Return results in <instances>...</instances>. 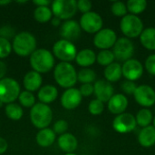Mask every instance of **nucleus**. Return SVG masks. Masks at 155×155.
Listing matches in <instances>:
<instances>
[{
  "instance_id": "obj_27",
  "label": "nucleus",
  "mask_w": 155,
  "mask_h": 155,
  "mask_svg": "<svg viewBox=\"0 0 155 155\" xmlns=\"http://www.w3.org/2000/svg\"><path fill=\"white\" fill-rule=\"evenodd\" d=\"M53 12L48 6H37L34 11V17L39 23H46L52 19Z\"/></svg>"
},
{
  "instance_id": "obj_4",
  "label": "nucleus",
  "mask_w": 155,
  "mask_h": 155,
  "mask_svg": "<svg viewBox=\"0 0 155 155\" xmlns=\"http://www.w3.org/2000/svg\"><path fill=\"white\" fill-rule=\"evenodd\" d=\"M30 119L34 126L42 130L47 128L53 120L52 109L45 104H35L30 111Z\"/></svg>"
},
{
  "instance_id": "obj_40",
  "label": "nucleus",
  "mask_w": 155,
  "mask_h": 155,
  "mask_svg": "<svg viewBox=\"0 0 155 155\" xmlns=\"http://www.w3.org/2000/svg\"><path fill=\"white\" fill-rule=\"evenodd\" d=\"M144 65H145L147 72L150 74L155 75V54H151L147 57V59L145 60Z\"/></svg>"
},
{
  "instance_id": "obj_49",
  "label": "nucleus",
  "mask_w": 155,
  "mask_h": 155,
  "mask_svg": "<svg viewBox=\"0 0 155 155\" xmlns=\"http://www.w3.org/2000/svg\"><path fill=\"white\" fill-rule=\"evenodd\" d=\"M65 155H76V154H74V153H66Z\"/></svg>"
},
{
  "instance_id": "obj_2",
  "label": "nucleus",
  "mask_w": 155,
  "mask_h": 155,
  "mask_svg": "<svg viewBox=\"0 0 155 155\" xmlns=\"http://www.w3.org/2000/svg\"><path fill=\"white\" fill-rule=\"evenodd\" d=\"M30 64L34 71L39 74H45L53 69L54 58L53 54L47 49H36L30 55Z\"/></svg>"
},
{
  "instance_id": "obj_16",
  "label": "nucleus",
  "mask_w": 155,
  "mask_h": 155,
  "mask_svg": "<svg viewBox=\"0 0 155 155\" xmlns=\"http://www.w3.org/2000/svg\"><path fill=\"white\" fill-rule=\"evenodd\" d=\"M94 94L96 99L103 103H108L114 95V87L106 80H98L94 84Z\"/></svg>"
},
{
  "instance_id": "obj_39",
  "label": "nucleus",
  "mask_w": 155,
  "mask_h": 155,
  "mask_svg": "<svg viewBox=\"0 0 155 155\" xmlns=\"http://www.w3.org/2000/svg\"><path fill=\"white\" fill-rule=\"evenodd\" d=\"M136 88H137V85L133 81L126 80L122 84V89H123L124 93H125L127 94H134Z\"/></svg>"
},
{
  "instance_id": "obj_46",
  "label": "nucleus",
  "mask_w": 155,
  "mask_h": 155,
  "mask_svg": "<svg viewBox=\"0 0 155 155\" xmlns=\"http://www.w3.org/2000/svg\"><path fill=\"white\" fill-rule=\"evenodd\" d=\"M60 23H61V19H59L58 17H54L53 19H52V25H54V26H57V25H60Z\"/></svg>"
},
{
  "instance_id": "obj_3",
  "label": "nucleus",
  "mask_w": 155,
  "mask_h": 155,
  "mask_svg": "<svg viewBox=\"0 0 155 155\" xmlns=\"http://www.w3.org/2000/svg\"><path fill=\"white\" fill-rule=\"evenodd\" d=\"M12 48L20 56L31 55L36 49L35 37L28 32H21L13 39Z\"/></svg>"
},
{
  "instance_id": "obj_43",
  "label": "nucleus",
  "mask_w": 155,
  "mask_h": 155,
  "mask_svg": "<svg viewBox=\"0 0 155 155\" xmlns=\"http://www.w3.org/2000/svg\"><path fill=\"white\" fill-rule=\"evenodd\" d=\"M7 147H8V143L6 140L0 137V154H3L4 153H5L7 150Z\"/></svg>"
},
{
  "instance_id": "obj_37",
  "label": "nucleus",
  "mask_w": 155,
  "mask_h": 155,
  "mask_svg": "<svg viewBox=\"0 0 155 155\" xmlns=\"http://www.w3.org/2000/svg\"><path fill=\"white\" fill-rule=\"evenodd\" d=\"M68 129V123L65 120H58L54 123L53 131L55 133V134H64L66 133Z\"/></svg>"
},
{
  "instance_id": "obj_7",
  "label": "nucleus",
  "mask_w": 155,
  "mask_h": 155,
  "mask_svg": "<svg viewBox=\"0 0 155 155\" xmlns=\"http://www.w3.org/2000/svg\"><path fill=\"white\" fill-rule=\"evenodd\" d=\"M52 12L55 17L63 20H70L77 11L75 0H55L52 3Z\"/></svg>"
},
{
  "instance_id": "obj_18",
  "label": "nucleus",
  "mask_w": 155,
  "mask_h": 155,
  "mask_svg": "<svg viewBox=\"0 0 155 155\" xmlns=\"http://www.w3.org/2000/svg\"><path fill=\"white\" fill-rule=\"evenodd\" d=\"M128 106V99L124 94H114L108 102V109L114 114H124Z\"/></svg>"
},
{
  "instance_id": "obj_32",
  "label": "nucleus",
  "mask_w": 155,
  "mask_h": 155,
  "mask_svg": "<svg viewBox=\"0 0 155 155\" xmlns=\"http://www.w3.org/2000/svg\"><path fill=\"white\" fill-rule=\"evenodd\" d=\"M115 59V56L111 50H102L96 55V60L99 64L104 66H108L113 64Z\"/></svg>"
},
{
  "instance_id": "obj_28",
  "label": "nucleus",
  "mask_w": 155,
  "mask_h": 155,
  "mask_svg": "<svg viewBox=\"0 0 155 155\" xmlns=\"http://www.w3.org/2000/svg\"><path fill=\"white\" fill-rule=\"evenodd\" d=\"M135 119H136L137 124L144 128V127H147L150 125V124L153 120V117L152 112L149 109L144 108V109H141L137 113Z\"/></svg>"
},
{
  "instance_id": "obj_36",
  "label": "nucleus",
  "mask_w": 155,
  "mask_h": 155,
  "mask_svg": "<svg viewBox=\"0 0 155 155\" xmlns=\"http://www.w3.org/2000/svg\"><path fill=\"white\" fill-rule=\"evenodd\" d=\"M12 49V44L9 42V40L0 37V58H5L8 56Z\"/></svg>"
},
{
  "instance_id": "obj_1",
  "label": "nucleus",
  "mask_w": 155,
  "mask_h": 155,
  "mask_svg": "<svg viewBox=\"0 0 155 155\" xmlns=\"http://www.w3.org/2000/svg\"><path fill=\"white\" fill-rule=\"evenodd\" d=\"M54 77L55 82L64 88L69 89L77 82V73L75 68L70 64L65 62L59 63L54 71Z\"/></svg>"
},
{
  "instance_id": "obj_14",
  "label": "nucleus",
  "mask_w": 155,
  "mask_h": 155,
  "mask_svg": "<svg viewBox=\"0 0 155 155\" xmlns=\"http://www.w3.org/2000/svg\"><path fill=\"white\" fill-rule=\"evenodd\" d=\"M123 75L126 78V80L134 82L138 80L143 74V66L142 63L136 59H130L124 62L122 66Z\"/></svg>"
},
{
  "instance_id": "obj_22",
  "label": "nucleus",
  "mask_w": 155,
  "mask_h": 155,
  "mask_svg": "<svg viewBox=\"0 0 155 155\" xmlns=\"http://www.w3.org/2000/svg\"><path fill=\"white\" fill-rule=\"evenodd\" d=\"M75 61L78 65L88 68L89 66L93 65L96 61V54L92 49H83L77 53Z\"/></svg>"
},
{
  "instance_id": "obj_30",
  "label": "nucleus",
  "mask_w": 155,
  "mask_h": 155,
  "mask_svg": "<svg viewBox=\"0 0 155 155\" xmlns=\"http://www.w3.org/2000/svg\"><path fill=\"white\" fill-rule=\"evenodd\" d=\"M95 79H96V74L93 69L83 68L77 73V80L83 84H92L95 81Z\"/></svg>"
},
{
  "instance_id": "obj_15",
  "label": "nucleus",
  "mask_w": 155,
  "mask_h": 155,
  "mask_svg": "<svg viewBox=\"0 0 155 155\" xmlns=\"http://www.w3.org/2000/svg\"><path fill=\"white\" fill-rule=\"evenodd\" d=\"M82 94L79 89L76 88H69L66 89L61 97V104L64 109L67 110H74L82 102Z\"/></svg>"
},
{
  "instance_id": "obj_38",
  "label": "nucleus",
  "mask_w": 155,
  "mask_h": 155,
  "mask_svg": "<svg viewBox=\"0 0 155 155\" xmlns=\"http://www.w3.org/2000/svg\"><path fill=\"white\" fill-rule=\"evenodd\" d=\"M15 36V29L10 26V25H4L2 27H0V37L5 38V39H9L12 37Z\"/></svg>"
},
{
  "instance_id": "obj_29",
  "label": "nucleus",
  "mask_w": 155,
  "mask_h": 155,
  "mask_svg": "<svg viewBox=\"0 0 155 155\" xmlns=\"http://www.w3.org/2000/svg\"><path fill=\"white\" fill-rule=\"evenodd\" d=\"M5 112L6 116L9 119L14 120V121L20 120L22 118V116H23V109H22V107L19 104H15V103L6 104Z\"/></svg>"
},
{
  "instance_id": "obj_12",
  "label": "nucleus",
  "mask_w": 155,
  "mask_h": 155,
  "mask_svg": "<svg viewBox=\"0 0 155 155\" xmlns=\"http://www.w3.org/2000/svg\"><path fill=\"white\" fill-rule=\"evenodd\" d=\"M116 41V33L110 28H104L100 30L98 33L95 34L94 37V45L102 50H109V48L113 47L115 45Z\"/></svg>"
},
{
  "instance_id": "obj_45",
  "label": "nucleus",
  "mask_w": 155,
  "mask_h": 155,
  "mask_svg": "<svg viewBox=\"0 0 155 155\" xmlns=\"http://www.w3.org/2000/svg\"><path fill=\"white\" fill-rule=\"evenodd\" d=\"M33 3L37 6H48L51 4L49 0H34Z\"/></svg>"
},
{
  "instance_id": "obj_21",
  "label": "nucleus",
  "mask_w": 155,
  "mask_h": 155,
  "mask_svg": "<svg viewBox=\"0 0 155 155\" xmlns=\"http://www.w3.org/2000/svg\"><path fill=\"white\" fill-rule=\"evenodd\" d=\"M37 96L42 104H48L55 101L58 96V90L54 85L46 84L39 89Z\"/></svg>"
},
{
  "instance_id": "obj_33",
  "label": "nucleus",
  "mask_w": 155,
  "mask_h": 155,
  "mask_svg": "<svg viewBox=\"0 0 155 155\" xmlns=\"http://www.w3.org/2000/svg\"><path fill=\"white\" fill-rule=\"evenodd\" d=\"M19 103L21 105H23L24 107H33L35 104V95L28 91H23L20 93L19 97H18Z\"/></svg>"
},
{
  "instance_id": "obj_5",
  "label": "nucleus",
  "mask_w": 155,
  "mask_h": 155,
  "mask_svg": "<svg viewBox=\"0 0 155 155\" xmlns=\"http://www.w3.org/2000/svg\"><path fill=\"white\" fill-rule=\"evenodd\" d=\"M20 85L18 82L10 77L0 80V102L3 104H12L20 94Z\"/></svg>"
},
{
  "instance_id": "obj_24",
  "label": "nucleus",
  "mask_w": 155,
  "mask_h": 155,
  "mask_svg": "<svg viewBox=\"0 0 155 155\" xmlns=\"http://www.w3.org/2000/svg\"><path fill=\"white\" fill-rule=\"evenodd\" d=\"M55 133L50 128H45L40 130L35 137L36 143L39 146L46 148L51 146L55 141Z\"/></svg>"
},
{
  "instance_id": "obj_6",
  "label": "nucleus",
  "mask_w": 155,
  "mask_h": 155,
  "mask_svg": "<svg viewBox=\"0 0 155 155\" xmlns=\"http://www.w3.org/2000/svg\"><path fill=\"white\" fill-rule=\"evenodd\" d=\"M120 28L123 34L129 38H135L141 35L143 31V24L140 17L135 15H126L120 22Z\"/></svg>"
},
{
  "instance_id": "obj_44",
  "label": "nucleus",
  "mask_w": 155,
  "mask_h": 155,
  "mask_svg": "<svg viewBox=\"0 0 155 155\" xmlns=\"http://www.w3.org/2000/svg\"><path fill=\"white\" fill-rule=\"evenodd\" d=\"M7 68H6V64L5 62L0 60V80L5 78V75L6 74Z\"/></svg>"
},
{
  "instance_id": "obj_31",
  "label": "nucleus",
  "mask_w": 155,
  "mask_h": 155,
  "mask_svg": "<svg viewBox=\"0 0 155 155\" xmlns=\"http://www.w3.org/2000/svg\"><path fill=\"white\" fill-rule=\"evenodd\" d=\"M127 10L132 15H137L143 12L147 7V2L145 0H129L126 4Z\"/></svg>"
},
{
  "instance_id": "obj_17",
  "label": "nucleus",
  "mask_w": 155,
  "mask_h": 155,
  "mask_svg": "<svg viewBox=\"0 0 155 155\" xmlns=\"http://www.w3.org/2000/svg\"><path fill=\"white\" fill-rule=\"evenodd\" d=\"M81 26L80 24L75 20H66L63 23L60 29V35L63 39L67 41L76 40L81 35Z\"/></svg>"
},
{
  "instance_id": "obj_25",
  "label": "nucleus",
  "mask_w": 155,
  "mask_h": 155,
  "mask_svg": "<svg viewBox=\"0 0 155 155\" xmlns=\"http://www.w3.org/2000/svg\"><path fill=\"white\" fill-rule=\"evenodd\" d=\"M104 74L106 81L114 83L121 79L123 75V69L118 63H113L105 67Z\"/></svg>"
},
{
  "instance_id": "obj_19",
  "label": "nucleus",
  "mask_w": 155,
  "mask_h": 155,
  "mask_svg": "<svg viewBox=\"0 0 155 155\" xmlns=\"http://www.w3.org/2000/svg\"><path fill=\"white\" fill-rule=\"evenodd\" d=\"M42 82H43V79H42L41 74L35 71L28 72L25 75L24 80H23L24 87L26 89V91L31 92V93L40 89L42 85Z\"/></svg>"
},
{
  "instance_id": "obj_35",
  "label": "nucleus",
  "mask_w": 155,
  "mask_h": 155,
  "mask_svg": "<svg viewBox=\"0 0 155 155\" xmlns=\"http://www.w3.org/2000/svg\"><path fill=\"white\" fill-rule=\"evenodd\" d=\"M104 103L98 99L92 100L89 104V106H88V110H89L90 114H92L93 115L101 114L104 112Z\"/></svg>"
},
{
  "instance_id": "obj_34",
  "label": "nucleus",
  "mask_w": 155,
  "mask_h": 155,
  "mask_svg": "<svg viewBox=\"0 0 155 155\" xmlns=\"http://www.w3.org/2000/svg\"><path fill=\"white\" fill-rule=\"evenodd\" d=\"M111 11L112 13L115 15V16H120V17H124L127 15V6L124 2L121 1H116L114 2V4L112 5L111 7Z\"/></svg>"
},
{
  "instance_id": "obj_13",
  "label": "nucleus",
  "mask_w": 155,
  "mask_h": 155,
  "mask_svg": "<svg viewBox=\"0 0 155 155\" xmlns=\"http://www.w3.org/2000/svg\"><path fill=\"white\" fill-rule=\"evenodd\" d=\"M134 96L137 104L143 107H150L155 104L154 89L148 84H141L137 86Z\"/></svg>"
},
{
  "instance_id": "obj_10",
  "label": "nucleus",
  "mask_w": 155,
  "mask_h": 155,
  "mask_svg": "<svg viewBox=\"0 0 155 155\" xmlns=\"http://www.w3.org/2000/svg\"><path fill=\"white\" fill-rule=\"evenodd\" d=\"M81 28L90 34H96L103 28V18L95 12H88L84 14L80 18Z\"/></svg>"
},
{
  "instance_id": "obj_42",
  "label": "nucleus",
  "mask_w": 155,
  "mask_h": 155,
  "mask_svg": "<svg viewBox=\"0 0 155 155\" xmlns=\"http://www.w3.org/2000/svg\"><path fill=\"white\" fill-rule=\"evenodd\" d=\"M82 96L84 97H88L90 95H92L94 94V85L92 84H82L80 89H79Z\"/></svg>"
},
{
  "instance_id": "obj_9",
  "label": "nucleus",
  "mask_w": 155,
  "mask_h": 155,
  "mask_svg": "<svg viewBox=\"0 0 155 155\" xmlns=\"http://www.w3.org/2000/svg\"><path fill=\"white\" fill-rule=\"evenodd\" d=\"M113 53L115 56V59L126 62L132 59L134 54V44L129 38L121 37L117 39L115 45H114Z\"/></svg>"
},
{
  "instance_id": "obj_41",
  "label": "nucleus",
  "mask_w": 155,
  "mask_h": 155,
  "mask_svg": "<svg viewBox=\"0 0 155 155\" xmlns=\"http://www.w3.org/2000/svg\"><path fill=\"white\" fill-rule=\"evenodd\" d=\"M92 8V3L89 0H79L77 1V9L81 11L84 14H86L88 12H91Z\"/></svg>"
},
{
  "instance_id": "obj_8",
  "label": "nucleus",
  "mask_w": 155,
  "mask_h": 155,
  "mask_svg": "<svg viewBox=\"0 0 155 155\" xmlns=\"http://www.w3.org/2000/svg\"><path fill=\"white\" fill-rule=\"evenodd\" d=\"M53 53L55 57H57L62 62L69 63L75 59L77 54V50L75 45L67 40L61 39L58 40L53 46Z\"/></svg>"
},
{
  "instance_id": "obj_11",
  "label": "nucleus",
  "mask_w": 155,
  "mask_h": 155,
  "mask_svg": "<svg viewBox=\"0 0 155 155\" xmlns=\"http://www.w3.org/2000/svg\"><path fill=\"white\" fill-rule=\"evenodd\" d=\"M137 125L135 116L130 113H124L117 115L114 122L113 127L119 134H128L135 129Z\"/></svg>"
},
{
  "instance_id": "obj_23",
  "label": "nucleus",
  "mask_w": 155,
  "mask_h": 155,
  "mask_svg": "<svg viewBox=\"0 0 155 155\" xmlns=\"http://www.w3.org/2000/svg\"><path fill=\"white\" fill-rule=\"evenodd\" d=\"M139 143L145 148L152 147L155 144V128L152 125L143 128L138 135Z\"/></svg>"
},
{
  "instance_id": "obj_47",
  "label": "nucleus",
  "mask_w": 155,
  "mask_h": 155,
  "mask_svg": "<svg viewBox=\"0 0 155 155\" xmlns=\"http://www.w3.org/2000/svg\"><path fill=\"white\" fill-rule=\"evenodd\" d=\"M9 3H11V1H9V0L0 1V5H7V4H9Z\"/></svg>"
},
{
  "instance_id": "obj_20",
  "label": "nucleus",
  "mask_w": 155,
  "mask_h": 155,
  "mask_svg": "<svg viewBox=\"0 0 155 155\" xmlns=\"http://www.w3.org/2000/svg\"><path fill=\"white\" fill-rule=\"evenodd\" d=\"M57 143L60 149L67 153H72L73 152H74L78 145L76 137L69 133H65L60 135L57 140Z\"/></svg>"
},
{
  "instance_id": "obj_48",
  "label": "nucleus",
  "mask_w": 155,
  "mask_h": 155,
  "mask_svg": "<svg viewBox=\"0 0 155 155\" xmlns=\"http://www.w3.org/2000/svg\"><path fill=\"white\" fill-rule=\"evenodd\" d=\"M153 126L155 128V116H154V118H153Z\"/></svg>"
},
{
  "instance_id": "obj_26",
  "label": "nucleus",
  "mask_w": 155,
  "mask_h": 155,
  "mask_svg": "<svg viewBox=\"0 0 155 155\" xmlns=\"http://www.w3.org/2000/svg\"><path fill=\"white\" fill-rule=\"evenodd\" d=\"M141 44L148 50H155V27L143 29L140 35Z\"/></svg>"
}]
</instances>
